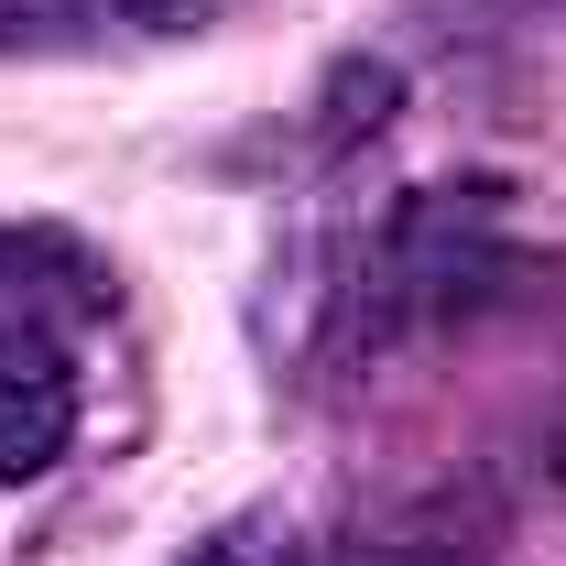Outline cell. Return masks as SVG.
<instances>
[{
    "instance_id": "1",
    "label": "cell",
    "mask_w": 566,
    "mask_h": 566,
    "mask_svg": "<svg viewBox=\"0 0 566 566\" xmlns=\"http://www.w3.org/2000/svg\"><path fill=\"white\" fill-rule=\"evenodd\" d=\"M76 447V370L55 327H0V480H44Z\"/></svg>"
},
{
    "instance_id": "2",
    "label": "cell",
    "mask_w": 566,
    "mask_h": 566,
    "mask_svg": "<svg viewBox=\"0 0 566 566\" xmlns=\"http://www.w3.org/2000/svg\"><path fill=\"white\" fill-rule=\"evenodd\" d=\"M392 120H403V66H392V55H370V44H349V55H327L316 98H305V164L327 175V164L370 153Z\"/></svg>"
},
{
    "instance_id": "3",
    "label": "cell",
    "mask_w": 566,
    "mask_h": 566,
    "mask_svg": "<svg viewBox=\"0 0 566 566\" xmlns=\"http://www.w3.org/2000/svg\"><path fill=\"white\" fill-rule=\"evenodd\" d=\"M0 327H55V316L33 305V283H22V262H11V251H0ZM55 338H66V327H55Z\"/></svg>"
}]
</instances>
